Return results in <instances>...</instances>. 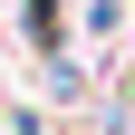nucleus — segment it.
Returning <instances> with one entry per match:
<instances>
[{
    "mask_svg": "<svg viewBox=\"0 0 135 135\" xmlns=\"http://www.w3.org/2000/svg\"><path fill=\"white\" fill-rule=\"evenodd\" d=\"M20 29H29V48H39V58H58V48H68V20H58V0H20Z\"/></svg>",
    "mask_w": 135,
    "mask_h": 135,
    "instance_id": "1",
    "label": "nucleus"
}]
</instances>
